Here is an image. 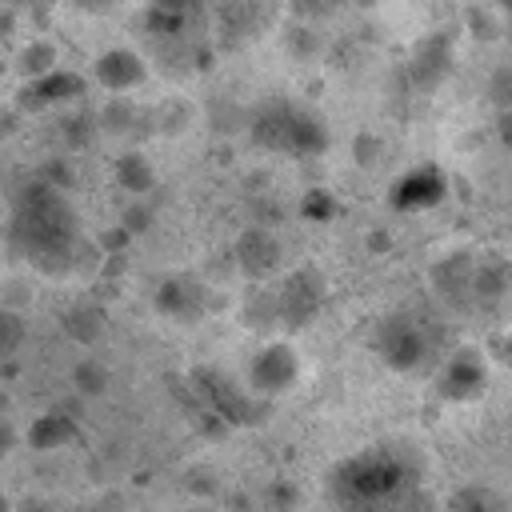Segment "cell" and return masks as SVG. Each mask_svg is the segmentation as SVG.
<instances>
[{"label":"cell","instance_id":"11","mask_svg":"<svg viewBox=\"0 0 512 512\" xmlns=\"http://www.w3.org/2000/svg\"><path fill=\"white\" fill-rule=\"evenodd\" d=\"M84 4H92V8H96V4H104V0H84Z\"/></svg>","mask_w":512,"mask_h":512},{"label":"cell","instance_id":"5","mask_svg":"<svg viewBox=\"0 0 512 512\" xmlns=\"http://www.w3.org/2000/svg\"><path fill=\"white\" fill-rule=\"evenodd\" d=\"M96 76H100L108 88H132V84L144 80V64H140V56L128 52V48H112V52L96 64Z\"/></svg>","mask_w":512,"mask_h":512},{"label":"cell","instance_id":"3","mask_svg":"<svg viewBox=\"0 0 512 512\" xmlns=\"http://www.w3.org/2000/svg\"><path fill=\"white\" fill-rule=\"evenodd\" d=\"M256 140L280 152H312L324 144V128L292 104H272L256 116Z\"/></svg>","mask_w":512,"mask_h":512},{"label":"cell","instance_id":"9","mask_svg":"<svg viewBox=\"0 0 512 512\" xmlns=\"http://www.w3.org/2000/svg\"><path fill=\"white\" fill-rule=\"evenodd\" d=\"M16 344H20V320L12 312H0V352H8Z\"/></svg>","mask_w":512,"mask_h":512},{"label":"cell","instance_id":"8","mask_svg":"<svg viewBox=\"0 0 512 512\" xmlns=\"http://www.w3.org/2000/svg\"><path fill=\"white\" fill-rule=\"evenodd\" d=\"M456 512H504L500 500L492 492H480V488H468L456 496Z\"/></svg>","mask_w":512,"mask_h":512},{"label":"cell","instance_id":"2","mask_svg":"<svg viewBox=\"0 0 512 512\" xmlns=\"http://www.w3.org/2000/svg\"><path fill=\"white\" fill-rule=\"evenodd\" d=\"M416 492V464L400 448H372L344 460L332 476V500L340 512H404Z\"/></svg>","mask_w":512,"mask_h":512},{"label":"cell","instance_id":"4","mask_svg":"<svg viewBox=\"0 0 512 512\" xmlns=\"http://www.w3.org/2000/svg\"><path fill=\"white\" fill-rule=\"evenodd\" d=\"M292 380H296V356L284 344H272V348H264L256 356V364H252V388L256 392L272 396V392L288 388Z\"/></svg>","mask_w":512,"mask_h":512},{"label":"cell","instance_id":"6","mask_svg":"<svg viewBox=\"0 0 512 512\" xmlns=\"http://www.w3.org/2000/svg\"><path fill=\"white\" fill-rule=\"evenodd\" d=\"M424 340H420V332L412 328V324H392L388 332H384V356L396 364V368H412V364H420L424 360Z\"/></svg>","mask_w":512,"mask_h":512},{"label":"cell","instance_id":"7","mask_svg":"<svg viewBox=\"0 0 512 512\" xmlns=\"http://www.w3.org/2000/svg\"><path fill=\"white\" fill-rule=\"evenodd\" d=\"M436 196H440V172L436 168L432 172H412L396 184V204H404V208H424Z\"/></svg>","mask_w":512,"mask_h":512},{"label":"cell","instance_id":"10","mask_svg":"<svg viewBox=\"0 0 512 512\" xmlns=\"http://www.w3.org/2000/svg\"><path fill=\"white\" fill-rule=\"evenodd\" d=\"M8 448H12V432H8V428H4V424H0V456H4V452H8Z\"/></svg>","mask_w":512,"mask_h":512},{"label":"cell","instance_id":"1","mask_svg":"<svg viewBox=\"0 0 512 512\" xmlns=\"http://www.w3.org/2000/svg\"><path fill=\"white\" fill-rule=\"evenodd\" d=\"M12 248L40 272L64 276L80 264V220L52 184H32L12 208Z\"/></svg>","mask_w":512,"mask_h":512}]
</instances>
